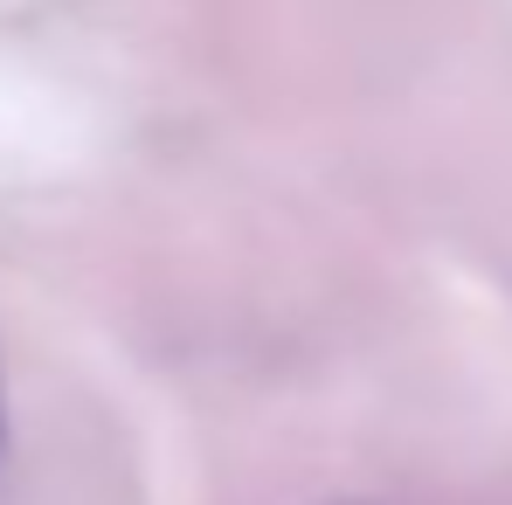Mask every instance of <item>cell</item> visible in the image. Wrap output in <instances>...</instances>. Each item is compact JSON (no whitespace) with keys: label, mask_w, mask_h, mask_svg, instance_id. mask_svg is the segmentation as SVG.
<instances>
[{"label":"cell","mask_w":512,"mask_h":505,"mask_svg":"<svg viewBox=\"0 0 512 505\" xmlns=\"http://www.w3.org/2000/svg\"><path fill=\"white\" fill-rule=\"evenodd\" d=\"M0 471H7V388H0Z\"/></svg>","instance_id":"6da1fadb"}]
</instances>
